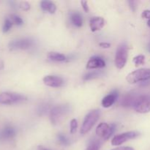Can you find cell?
<instances>
[{
    "mask_svg": "<svg viewBox=\"0 0 150 150\" xmlns=\"http://www.w3.org/2000/svg\"><path fill=\"white\" fill-rule=\"evenodd\" d=\"M70 111V106L69 105H59L54 107L50 111V120L51 123L54 125H58Z\"/></svg>",
    "mask_w": 150,
    "mask_h": 150,
    "instance_id": "obj_1",
    "label": "cell"
},
{
    "mask_svg": "<svg viewBox=\"0 0 150 150\" xmlns=\"http://www.w3.org/2000/svg\"><path fill=\"white\" fill-rule=\"evenodd\" d=\"M150 79V68H141L129 73L126 77V80L129 83L144 82Z\"/></svg>",
    "mask_w": 150,
    "mask_h": 150,
    "instance_id": "obj_2",
    "label": "cell"
},
{
    "mask_svg": "<svg viewBox=\"0 0 150 150\" xmlns=\"http://www.w3.org/2000/svg\"><path fill=\"white\" fill-rule=\"evenodd\" d=\"M100 116V112L98 110H92V111H91L86 116L84 120H83L80 133L82 135H84L89 131H90L91 129L95 125V123L98 121Z\"/></svg>",
    "mask_w": 150,
    "mask_h": 150,
    "instance_id": "obj_3",
    "label": "cell"
},
{
    "mask_svg": "<svg viewBox=\"0 0 150 150\" xmlns=\"http://www.w3.org/2000/svg\"><path fill=\"white\" fill-rule=\"evenodd\" d=\"M26 100V96L17 92H4L0 93V104L12 105L21 103Z\"/></svg>",
    "mask_w": 150,
    "mask_h": 150,
    "instance_id": "obj_4",
    "label": "cell"
},
{
    "mask_svg": "<svg viewBox=\"0 0 150 150\" xmlns=\"http://www.w3.org/2000/svg\"><path fill=\"white\" fill-rule=\"evenodd\" d=\"M128 57V48L125 44H122L117 48L115 55V65L118 69L125 66Z\"/></svg>",
    "mask_w": 150,
    "mask_h": 150,
    "instance_id": "obj_5",
    "label": "cell"
},
{
    "mask_svg": "<svg viewBox=\"0 0 150 150\" xmlns=\"http://www.w3.org/2000/svg\"><path fill=\"white\" fill-rule=\"evenodd\" d=\"M135 111L140 114H146L150 111V95L138 96L133 105Z\"/></svg>",
    "mask_w": 150,
    "mask_h": 150,
    "instance_id": "obj_6",
    "label": "cell"
},
{
    "mask_svg": "<svg viewBox=\"0 0 150 150\" xmlns=\"http://www.w3.org/2000/svg\"><path fill=\"white\" fill-rule=\"evenodd\" d=\"M116 129V125L111 124L109 125L105 122H101L98 125L96 129V134L104 140H108L114 133Z\"/></svg>",
    "mask_w": 150,
    "mask_h": 150,
    "instance_id": "obj_7",
    "label": "cell"
},
{
    "mask_svg": "<svg viewBox=\"0 0 150 150\" xmlns=\"http://www.w3.org/2000/svg\"><path fill=\"white\" fill-rule=\"evenodd\" d=\"M139 135H140V133L136 131L126 132V133L117 135L111 140V144L113 146H120V145L122 144L123 143L127 142V141L136 139Z\"/></svg>",
    "mask_w": 150,
    "mask_h": 150,
    "instance_id": "obj_8",
    "label": "cell"
},
{
    "mask_svg": "<svg viewBox=\"0 0 150 150\" xmlns=\"http://www.w3.org/2000/svg\"><path fill=\"white\" fill-rule=\"evenodd\" d=\"M33 41L30 39H18L15 40L11 41L9 43L8 47L10 50H16V49H28L30 48L33 45Z\"/></svg>",
    "mask_w": 150,
    "mask_h": 150,
    "instance_id": "obj_9",
    "label": "cell"
},
{
    "mask_svg": "<svg viewBox=\"0 0 150 150\" xmlns=\"http://www.w3.org/2000/svg\"><path fill=\"white\" fill-rule=\"evenodd\" d=\"M44 84L50 87L58 88L64 85V80L62 78L57 76H46L42 79Z\"/></svg>",
    "mask_w": 150,
    "mask_h": 150,
    "instance_id": "obj_10",
    "label": "cell"
},
{
    "mask_svg": "<svg viewBox=\"0 0 150 150\" xmlns=\"http://www.w3.org/2000/svg\"><path fill=\"white\" fill-rule=\"evenodd\" d=\"M16 134V129L11 125H6L0 130V139L7 140L15 137Z\"/></svg>",
    "mask_w": 150,
    "mask_h": 150,
    "instance_id": "obj_11",
    "label": "cell"
},
{
    "mask_svg": "<svg viewBox=\"0 0 150 150\" xmlns=\"http://www.w3.org/2000/svg\"><path fill=\"white\" fill-rule=\"evenodd\" d=\"M105 26V20L102 17H93L89 21V26L92 32L99 31Z\"/></svg>",
    "mask_w": 150,
    "mask_h": 150,
    "instance_id": "obj_12",
    "label": "cell"
},
{
    "mask_svg": "<svg viewBox=\"0 0 150 150\" xmlns=\"http://www.w3.org/2000/svg\"><path fill=\"white\" fill-rule=\"evenodd\" d=\"M105 67V62L100 57H92L88 61L86 67L87 69L103 68Z\"/></svg>",
    "mask_w": 150,
    "mask_h": 150,
    "instance_id": "obj_13",
    "label": "cell"
},
{
    "mask_svg": "<svg viewBox=\"0 0 150 150\" xmlns=\"http://www.w3.org/2000/svg\"><path fill=\"white\" fill-rule=\"evenodd\" d=\"M117 98H118V92H116V91L108 94V95L103 98L102 105L104 108H109L115 103Z\"/></svg>",
    "mask_w": 150,
    "mask_h": 150,
    "instance_id": "obj_14",
    "label": "cell"
},
{
    "mask_svg": "<svg viewBox=\"0 0 150 150\" xmlns=\"http://www.w3.org/2000/svg\"><path fill=\"white\" fill-rule=\"evenodd\" d=\"M40 7L43 11L48 12L51 14H54L55 13L56 10H57V7H56L55 4L53 3L51 1H42L40 3Z\"/></svg>",
    "mask_w": 150,
    "mask_h": 150,
    "instance_id": "obj_15",
    "label": "cell"
},
{
    "mask_svg": "<svg viewBox=\"0 0 150 150\" xmlns=\"http://www.w3.org/2000/svg\"><path fill=\"white\" fill-rule=\"evenodd\" d=\"M138 96H136V95H133V94H127L122 100V105L124 107L133 106Z\"/></svg>",
    "mask_w": 150,
    "mask_h": 150,
    "instance_id": "obj_16",
    "label": "cell"
},
{
    "mask_svg": "<svg viewBox=\"0 0 150 150\" xmlns=\"http://www.w3.org/2000/svg\"><path fill=\"white\" fill-rule=\"evenodd\" d=\"M70 20L73 25L78 27H81L83 25V19L81 15L78 13H70Z\"/></svg>",
    "mask_w": 150,
    "mask_h": 150,
    "instance_id": "obj_17",
    "label": "cell"
},
{
    "mask_svg": "<svg viewBox=\"0 0 150 150\" xmlns=\"http://www.w3.org/2000/svg\"><path fill=\"white\" fill-rule=\"evenodd\" d=\"M48 58L51 61L54 62H63L66 59V57L64 54H59L58 52H49L48 54Z\"/></svg>",
    "mask_w": 150,
    "mask_h": 150,
    "instance_id": "obj_18",
    "label": "cell"
},
{
    "mask_svg": "<svg viewBox=\"0 0 150 150\" xmlns=\"http://www.w3.org/2000/svg\"><path fill=\"white\" fill-rule=\"evenodd\" d=\"M102 74L101 72L99 71H93L90 72V73H88L83 76V79L84 80H91V79H96V78H98L99 76H100V75Z\"/></svg>",
    "mask_w": 150,
    "mask_h": 150,
    "instance_id": "obj_19",
    "label": "cell"
},
{
    "mask_svg": "<svg viewBox=\"0 0 150 150\" xmlns=\"http://www.w3.org/2000/svg\"><path fill=\"white\" fill-rule=\"evenodd\" d=\"M13 23L11 21V19L6 18L2 26V32H4V33H6V32H9V31L10 30V29L12 28V26H13Z\"/></svg>",
    "mask_w": 150,
    "mask_h": 150,
    "instance_id": "obj_20",
    "label": "cell"
},
{
    "mask_svg": "<svg viewBox=\"0 0 150 150\" xmlns=\"http://www.w3.org/2000/svg\"><path fill=\"white\" fill-rule=\"evenodd\" d=\"M133 61L135 63L136 67H139V66L142 65V64H144L145 63V57L144 55H142V54L138 55L133 58Z\"/></svg>",
    "mask_w": 150,
    "mask_h": 150,
    "instance_id": "obj_21",
    "label": "cell"
},
{
    "mask_svg": "<svg viewBox=\"0 0 150 150\" xmlns=\"http://www.w3.org/2000/svg\"><path fill=\"white\" fill-rule=\"evenodd\" d=\"M100 146V143L98 140H94L90 142L88 147L86 150H99Z\"/></svg>",
    "mask_w": 150,
    "mask_h": 150,
    "instance_id": "obj_22",
    "label": "cell"
},
{
    "mask_svg": "<svg viewBox=\"0 0 150 150\" xmlns=\"http://www.w3.org/2000/svg\"><path fill=\"white\" fill-rule=\"evenodd\" d=\"M57 139H58L59 143L62 144V145H64V146H67V145H69V144H70L69 140L64 134L59 133V134L57 135Z\"/></svg>",
    "mask_w": 150,
    "mask_h": 150,
    "instance_id": "obj_23",
    "label": "cell"
},
{
    "mask_svg": "<svg viewBox=\"0 0 150 150\" xmlns=\"http://www.w3.org/2000/svg\"><path fill=\"white\" fill-rule=\"evenodd\" d=\"M10 19H11V21H13V23H15V24L16 25H18V26H21V25L23 24V23L21 18L20 16H17V15H11V16H10Z\"/></svg>",
    "mask_w": 150,
    "mask_h": 150,
    "instance_id": "obj_24",
    "label": "cell"
},
{
    "mask_svg": "<svg viewBox=\"0 0 150 150\" xmlns=\"http://www.w3.org/2000/svg\"><path fill=\"white\" fill-rule=\"evenodd\" d=\"M78 127V122L77 120L76 119H73V120L70 121V133L73 134L76 132Z\"/></svg>",
    "mask_w": 150,
    "mask_h": 150,
    "instance_id": "obj_25",
    "label": "cell"
},
{
    "mask_svg": "<svg viewBox=\"0 0 150 150\" xmlns=\"http://www.w3.org/2000/svg\"><path fill=\"white\" fill-rule=\"evenodd\" d=\"M19 7H20L21 9L24 10V11H27V10L30 9V4L28 2H26V1H21L20 4H19Z\"/></svg>",
    "mask_w": 150,
    "mask_h": 150,
    "instance_id": "obj_26",
    "label": "cell"
},
{
    "mask_svg": "<svg viewBox=\"0 0 150 150\" xmlns=\"http://www.w3.org/2000/svg\"><path fill=\"white\" fill-rule=\"evenodd\" d=\"M142 17L144 19H149V20H150V10H144L142 14Z\"/></svg>",
    "mask_w": 150,
    "mask_h": 150,
    "instance_id": "obj_27",
    "label": "cell"
},
{
    "mask_svg": "<svg viewBox=\"0 0 150 150\" xmlns=\"http://www.w3.org/2000/svg\"><path fill=\"white\" fill-rule=\"evenodd\" d=\"M81 4L82 7H83V10H84L86 13H89V7H88L87 1H81Z\"/></svg>",
    "mask_w": 150,
    "mask_h": 150,
    "instance_id": "obj_28",
    "label": "cell"
},
{
    "mask_svg": "<svg viewBox=\"0 0 150 150\" xmlns=\"http://www.w3.org/2000/svg\"><path fill=\"white\" fill-rule=\"evenodd\" d=\"M128 4H130V7L133 12H135L136 10V1H128Z\"/></svg>",
    "mask_w": 150,
    "mask_h": 150,
    "instance_id": "obj_29",
    "label": "cell"
},
{
    "mask_svg": "<svg viewBox=\"0 0 150 150\" xmlns=\"http://www.w3.org/2000/svg\"><path fill=\"white\" fill-rule=\"evenodd\" d=\"M111 150H134V149L130 146H120V147H117Z\"/></svg>",
    "mask_w": 150,
    "mask_h": 150,
    "instance_id": "obj_30",
    "label": "cell"
},
{
    "mask_svg": "<svg viewBox=\"0 0 150 150\" xmlns=\"http://www.w3.org/2000/svg\"><path fill=\"white\" fill-rule=\"evenodd\" d=\"M99 45L103 48H109L110 47H111V44L108 43V42H100V43L99 44Z\"/></svg>",
    "mask_w": 150,
    "mask_h": 150,
    "instance_id": "obj_31",
    "label": "cell"
},
{
    "mask_svg": "<svg viewBox=\"0 0 150 150\" xmlns=\"http://www.w3.org/2000/svg\"><path fill=\"white\" fill-rule=\"evenodd\" d=\"M38 150H50V149H46V148L43 147V146H38Z\"/></svg>",
    "mask_w": 150,
    "mask_h": 150,
    "instance_id": "obj_32",
    "label": "cell"
},
{
    "mask_svg": "<svg viewBox=\"0 0 150 150\" xmlns=\"http://www.w3.org/2000/svg\"><path fill=\"white\" fill-rule=\"evenodd\" d=\"M147 25L150 27V20H149V21H147Z\"/></svg>",
    "mask_w": 150,
    "mask_h": 150,
    "instance_id": "obj_33",
    "label": "cell"
},
{
    "mask_svg": "<svg viewBox=\"0 0 150 150\" xmlns=\"http://www.w3.org/2000/svg\"><path fill=\"white\" fill-rule=\"evenodd\" d=\"M149 50L150 51V45H149Z\"/></svg>",
    "mask_w": 150,
    "mask_h": 150,
    "instance_id": "obj_34",
    "label": "cell"
}]
</instances>
